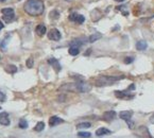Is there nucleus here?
<instances>
[{
    "mask_svg": "<svg viewBox=\"0 0 154 138\" xmlns=\"http://www.w3.org/2000/svg\"><path fill=\"white\" fill-rule=\"evenodd\" d=\"M91 127V124L89 122H81L79 124H77V127L78 129H88V127Z\"/></svg>",
    "mask_w": 154,
    "mask_h": 138,
    "instance_id": "412c9836",
    "label": "nucleus"
},
{
    "mask_svg": "<svg viewBox=\"0 0 154 138\" xmlns=\"http://www.w3.org/2000/svg\"><path fill=\"white\" fill-rule=\"evenodd\" d=\"M132 115H133V113L130 112V111H122V112L119 113V117H120L122 120H124L125 122H128V121H131Z\"/></svg>",
    "mask_w": 154,
    "mask_h": 138,
    "instance_id": "1a4fd4ad",
    "label": "nucleus"
},
{
    "mask_svg": "<svg viewBox=\"0 0 154 138\" xmlns=\"http://www.w3.org/2000/svg\"><path fill=\"white\" fill-rule=\"evenodd\" d=\"M133 61H134V57H125V59H124V63L125 64H130V63H132V62H133Z\"/></svg>",
    "mask_w": 154,
    "mask_h": 138,
    "instance_id": "393cba45",
    "label": "nucleus"
},
{
    "mask_svg": "<svg viewBox=\"0 0 154 138\" xmlns=\"http://www.w3.org/2000/svg\"><path fill=\"white\" fill-rule=\"evenodd\" d=\"M124 77H109V75H102L95 80V85L96 86H107L112 85L115 82L119 81Z\"/></svg>",
    "mask_w": 154,
    "mask_h": 138,
    "instance_id": "7ed1b4c3",
    "label": "nucleus"
},
{
    "mask_svg": "<svg viewBox=\"0 0 154 138\" xmlns=\"http://www.w3.org/2000/svg\"><path fill=\"white\" fill-rule=\"evenodd\" d=\"M69 20H71L73 23H83L85 21V18H84V16L83 15H80L78 13H75V12H72L71 14L69 15Z\"/></svg>",
    "mask_w": 154,
    "mask_h": 138,
    "instance_id": "423d86ee",
    "label": "nucleus"
},
{
    "mask_svg": "<svg viewBox=\"0 0 154 138\" xmlns=\"http://www.w3.org/2000/svg\"><path fill=\"white\" fill-rule=\"evenodd\" d=\"M44 129H45V123L43 122V121H39V122H37V124L35 125L34 131H35V132H41Z\"/></svg>",
    "mask_w": 154,
    "mask_h": 138,
    "instance_id": "a211bd4d",
    "label": "nucleus"
},
{
    "mask_svg": "<svg viewBox=\"0 0 154 138\" xmlns=\"http://www.w3.org/2000/svg\"><path fill=\"white\" fill-rule=\"evenodd\" d=\"M112 132L109 130V129H105V127H100L96 131V135L97 136H104V135H109L111 134Z\"/></svg>",
    "mask_w": 154,
    "mask_h": 138,
    "instance_id": "ddd939ff",
    "label": "nucleus"
},
{
    "mask_svg": "<svg viewBox=\"0 0 154 138\" xmlns=\"http://www.w3.org/2000/svg\"><path fill=\"white\" fill-rule=\"evenodd\" d=\"M134 88H135V85L132 84L128 89L124 90V91L116 90V91H115V96H116L117 98H119V99H132V98L134 97V93H130V91H131V90H134Z\"/></svg>",
    "mask_w": 154,
    "mask_h": 138,
    "instance_id": "20e7f679",
    "label": "nucleus"
},
{
    "mask_svg": "<svg viewBox=\"0 0 154 138\" xmlns=\"http://www.w3.org/2000/svg\"><path fill=\"white\" fill-rule=\"evenodd\" d=\"M101 37H102L101 33H95V34H93V35H90L89 38H88V41H89V43H94V41L100 39Z\"/></svg>",
    "mask_w": 154,
    "mask_h": 138,
    "instance_id": "f3484780",
    "label": "nucleus"
},
{
    "mask_svg": "<svg viewBox=\"0 0 154 138\" xmlns=\"http://www.w3.org/2000/svg\"><path fill=\"white\" fill-rule=\"evenodd\" d=\"M46 27L44 26V25H38L37 27H36V29H35V32L37 33V35H39V36H43V35H45L46 34Z\"/></svg>",
    "mask_w": 154,
    "mask_h": 138,
    "instance_id": "2eb2a0df",
    "label": "nucleus"
},
{
    "mask_svg": "<svg viewBox=\"0 0 154 138\" xmlns=\"http://www.w3.org/2000/svg\"><path fill=\"white\" fill-rule=\"evenodd\" d=\"M1 13H2V15H3V19L7 23L12 21V20L14 19V17H15V12L11 8L2 9V10H1Z\"/></svg>",
    "mask_w": 154,
    "mask_h": 138,
    "instance_id": "39448f33",
    "label": "nucleus"
},
{
    "mask_svg": "<svg viewBox=\"0 0 154 138\" xmlns=\"http://www.w3.org/2000/svg\"><path fill=\"white\" fill-rule=\"evenodd\" d=\"M0 1H1V2H4V1H7V0H0Z\"/></svg>",
    "mask_w": 154,
    "mask_h": 138,
    "instance_id": "c756f323",
    "label": "nucleus"
},
{
    "mask_svg": "<svg viewBox=\"0 0 154 138\" xmlns=\"http://www.w3.org/2000/svg\"><path fill=\"white\" fill-rule=\"evenodd\" d=\"M63 122H64V120L59 118L57 116H52V117L49 119V125H50V127H55V125Z\"/></svg>",
    "mask_w": 154,
    "mask_h": 138,
    "instance_id": "f8f14e48",
    "label": "nucleus"
},
{
    "mask_svg": "<svg viewBox=\"0 0 154 138\" xmlns=\"http://www.w3.org/2000/svg\"><path fill=\"white\" fill-rule=\"evenodd\" d=\"M69 54L72 56H75V55H78L80 52V49L79 47H77V46H70V48H69Z\"/></svg>",
    "mask_w": 154,
    "mask_h": 138,
    "instance_id": "dca6fc26",
    "label": "nucleus"
},
{
    "mask_svg": "<svg viewBox=\"0 0 154 138\" xmlns=\"http://www.w3.org/2000/svg\"><path fill=\"white\" fill-rule=\"evenodd\" d=\"M66 1H72V0H66Z\"/></svg>",
    "mask_w": 154,
    "mask_h": 138,
    "instance_id": "7c9ffc66",
    "label": "nucleus"
},
{
    "mask_svg": "<svg viewBox=\"0 0 154 138\" xmlns=\"http://www.w3.org/2000/svg\"><path fill=\"white\" fill-rule=\"evenodd\" d=\"M10 117H9L8 113H1L0 114V124L2 125H10Z\"/></svg>",
    "mask_w": 154,
    "mask_h": 138,
    "instance_id": "9d476101",
    "label": "nucleus"
},
{
    "mask_svg": "<svg viewBox=\"0 0 154 138\" xmlns=\"http://www.w3.org/2000/svg\"><path fill=\"white\" fill-rule=\"evenodd\" d=\"M45 5L43 0H28L25 4V11L31 16H39L44 13Z\"/></svg>",
    "mask_w": 154,
    "mask_h": 138,
    "instance_id": "f257e3e1",
    "label": "nucleus"
},
{
    "mask_svg": "<svg viewBox=\"0 0 154 138\" xmlns=\"http://www.w3.org/2000/svg\"><path fill=\"white\" fill-rule=\"evenodd\" d=\"M33 63H34V61L32 57H30V59H28L27 60V67H29V68H32L33 67Z\"/></svg>",
    "mask_w": 154,
    "mask_h": 138,
    "instance_id": "b1692460",
    "label": "nucleus"
},
{
    "mask_svg": "<svg viewBox=\"0 0 154 138\" xmlns=\"http://www.w3.org/2000/svg\"><path fill=\"white\" fill-rule=\"evenodd\" d=\"M117 10H120L121 13L123 14L124 16L129 15V11H128V7L127 5H120V7H117Z\"/></svg>",
    "mask_w": 154,
    "mask_h": 138,
    "instance_id": "aec40b11",
    "label": "nucleus"
},
{
    "mask_svg": "<svg viewBox=\"0 0 154 138\" xmlns=\"http://www.w3.org/2000/svg\"><path fill=\"white\" fill-rule=\"evenodd\" d=\"M5 70H7V72H9V73H15L16 71H17V67L14 66V65H9V66L5 67Z\"/></svg>",
    "mask_w": 154,
    "mask_h": 138,
    "instance_id": "6ab92c4d",
    "label": "nucleus"
},
{
    "mask_svg": "<svg viewBox=\"0 0 154 138\" xmlns=\"http://www.w3.org/2000/svg\"><path fill=\"white\" fill-rule=\"evenodd\" d=\"M61 37H62V35H61V32L57 29H51V30L49 31L48 33V38L49 39H51V41H60Z\"/></svg>",
    "mask_w": 154,
    "mask_h": 138,
    "instance_id": "0eeeda50",
    "label": "nucleus"
},
{
    "mask_svg": "<svg viewBox=\"0 0 154 138\" xmlns=\"http://www.w3.org/2000/svg\"><path fill=\"white\" fill-rule=\"evenodd\" d=\"M5 95H4L2 91H0V102H3V101H5Z\"/></svg>",
    "mask_w": 154,
    "mask_h": 138,
    "instance_id": "a878e982",
    "label": "nucleus"
},
{
    "mask_svg": "<svg viewBox=\"0 0 154 138\" xmlns=\"http://www.w3.org/2000/svg\"><path fill=\"white\" fill-rule=\"evenodd\" d=\"M115 1H117V2H121V1H124V0H115Z\"/></svg>",
    "mask_w": 154,
    "mask_h": 138,
    "instance_id": "c85d7f7f",
    "label": "nucleus"
},
{
    "mask_svg": "<svg viewBox=\"0 0 154 138\" xmlns=\"http://www.w3.org/2000/svg\"><path fill=\"white\" fill-rule=\"evenodd\" d=\"M78 136L81 138H89L90 136H91V134L88 133V132H79V133H78Z\"/></svg>",
    "mask_w": 154,
    "mask_h": 138,
    "instance_id": "4be33fe9",
    "label": "nucleus"
},
{
    "mask_svg": "<svg viewBox=\"0 0 154 138\" xmlns=\"http://www.w3.org/2000/svg\"><path fill=\"white\" fill-rule=\"evenodd\" d=\"M115 117H116V113L114 112V111H107V112L103 113V115H102V119L104 120V121H112V120L115 119Z\"/></svg>",
    "mask_w": 154,
    "mask_h": 138,
    "instance_id": "6e6552de",
    "label": "nucleus"
},
{
    "mask_svg": "<svg viewBox=\"0 0 154 138\" xmlns=\"http://www.w3.org/2000/svg\"><path fill=\"white\" fill-rule=\"evenodd\" d=\"M151 122H154V114H153V116L151 117Z\"/></svg>",
    "mask_w": 154,
    "mask_h": 138,
    "instance_id": "cd10ccee",
    "label": "nucleus"
},
{
    "mask_svg": "<svg viewBox=\"0 0 154 138\" xmlns=\"http://www.w3.org/2000/svg\"><path fill=\"white\" fill-rule=\"evenodd\" d=\"M3 27H4L3 23H2V21H1V20H0V30H1V29H3Z\"/></svg>",
    "mask_w": 154,
    "mask_h": 138,
    "instance_id": "bb28decb",
    "label": "nucleus"
},
{
    "mask_svg": "<svg viewBox=\"0 0 154 138\" xmlns=\"http://www.w3.org/2000/svg\"><path fill=\"white\" fill-rule=\"evenodd\" d=\"M61 90H68V91H75V93H88L91 90V85L89 83L78 81L70 84H65L60 88Z\"/></svg>",
    "mask_w": 154,
    "mask_h": 138,
    "instance_id": "f03ea898",
    "label": "nucleus"
},
{
    "mask_svg": "<svg viewBox=\"0 0 154 138\" xmlns=\"http://www.w3.org/2000/svg\"><path fill=\"white\" fill-rule=\"evenodd\" d=\"M147 47H148V44H147L146 41H139L136 43V48H137V50H139V51L146 50Z\"/></svg>",
    "mask_w": 154,
    "mask_h": 138,
    "instance_id": "4468645a",
    "label": "nucleus"
},
{
    "mask_svg": "<svg viewBox=\"0 0 154 138\" xmlns=\"http://www.w3.org/2000/svg\"><path fill=\"white\" fill-rule=\"evenodd\" d=\"M19 127L20 129H27L28 127V122L26 119H20L19 121Z\"/></svg>",
    "mask_w": 154,
    "mask_h": 138,
    "instance_id": "5701e85b",
    "label": "nucleus"
},
{
    "mask_svg": "<svg viewBox=\"0 0 154 138\" xmlns=\"http://www.w3.org/2000/svg\"><path fill=\"white\" fill-rule=\"evenodd\" d=\"M48 63L52 66L53 68H54V70L57 71V72H59V71L62 69V67H61V64L60 62L57 60V59H54V57H51V59H49L48 60Z\"/></svg>",
    "mask_w": 154,
    "mask_h": 138,
    "instance_id": "9b49d317",
    "label": "nucleus"
}]
</instances>
